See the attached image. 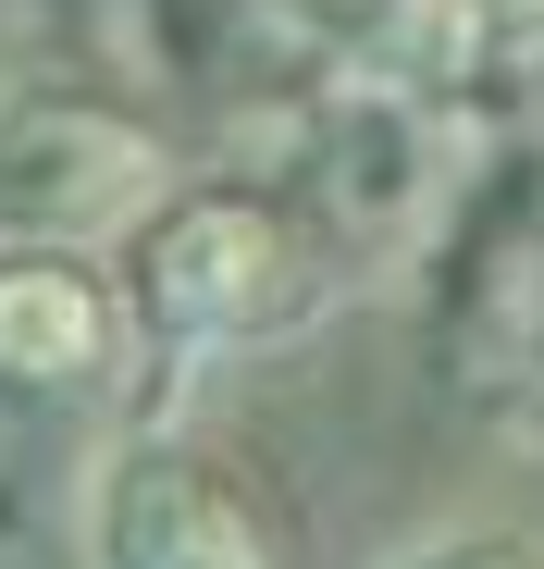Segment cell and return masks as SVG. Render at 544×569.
Instances as JSON below:
<instances>
[{"label":"cell","instance_id":"7","mask_svg":"<svg viewBox=\"0 0 544 569\" xmlns=\"http://www.w3.org/2000/svg\"><path fill=\"white\" fill-rule=\"evenodd\" d=\"M471 13H483V0H471ZM495 13H544V0H495Z\"/></svg>","mask_w":544,"mask_h":569},{"label":"cell","instance_id":"2","mask_svg":"<svg viewBox=\"0 0 544 569\" xmlns=\"http://www.w3.org/2000/svg\"><path fill=\"white\" fill-rule=\"evenodd\" d=\"M137 310L173 335V347H223L248 322L285 310V236L248 199H173L137 248Z\"/></svg>","mask_w":544,"mask_h":569},{"label":"cell","instance_id":"1","mask_svg":"<svg viewBox=\"0 0 544 569\" xmlns=\"http://www.w3.org/2000/svg\"><path fill=\"white\" fill-rule=\"evenodd\" d=\"M161 149L100 100H13L0 112V248H74L149 211Z\"/></svg>","mask_w":544,"mask_h":569},{"label":"cell","instance_id":"6","mask_svg":"<svg viewBox=\"0 0 544 569\" xmlns=\"http://www.w3.org/2000/svg\"><path fill=\"white\" fill-rule=\"evenodd\" d=\"M396 569H544V545L532 532H445V545H421Z\"/></svg>","mask_w":544,"mask_h":569},{"label":"cell","instance_id":"4","mask_svg":"<svg viewBox=\"0 0 544 569\" xmlns=\"http://www.w3.org/2000/svg\"><path fill=\"white\" fill-rule=\"evenodd\" d=\"M87 545H100V569H272L248 508L187 458H124L87 508Z\"/></svg>","mask_w":544,"mask_h":569},{"label":"cell","instance_id":"3","mask_svg":"<svg viewBox=\"0 0 544 569\" xmlns=\"http://www.w3.org/2000/svg\"><path fill=\"white\" fill-rule=\"evenodd\" d=\"M124 359V298L74 248H0V397L13 409H74Z\"/></svg>","mask_w":544,"mask_h":569},{"label":"cell","instance_id":"5","mask_svg":"<svg viewBox=\"0 0 544 569\" xmlns=\"http://www.w3.org/2000/svg\"><path fill=\"white\" fill-rule=\"evenodd\" d=\"M322 13V38H334V62H359L372 87H445L471 62V0H310Z\"/></svg>","mask_w":544,"mask_h":569}]
</instances>
